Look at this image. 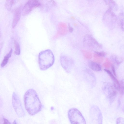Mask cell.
I'll return each mask as SVG.
<instances>
[{
	"instance_id": "1",
	"label": "cell",
	"mask_w": 124,
	"mask_h": 124,
	"mask_svg": "<svg viewBox=\"0 0 124 124\" xmlns=\"http://www.w3.org/2000/svg\"><path fill=\"white\" fill-rule=\"evenodd\" d=\"M25 107L29 114L33 116L41 110L42 105L36 92L33 89L27 90L24 96Z\"/></svg>"
},
{
	"instance_id": "2",
	"label": "cell",
	"mask_w": 124,
	"mask_h": 124,
	"mask_svg": "<svg viewBox=\"0 0 124 124\" xmlns=\"http://www.w3.org/2000/svg\"><path fill=\"white\" fill-rule=\"evenodd\" d=\"M55 57L52 51L47 49L41 52L38 56V62L40 69L41 70H46L54 64Z\"/></svg>"
},
{
	"instance_id": "3",
	"label": "cell",
	"mask_w": 124,
	"mask_h": 124,
	"mask_svg": "<svg viewBox=\"0 0 124 124\" xmlns=\"http://www.w3.org/2000/svg\"><path fill=\"white\" fill-rule=\"evenodd\" d=\"M69 120L71 124H86L85 120L81 112L77 109H70L68 113Z\"/></svg>"
},
{
	"instance_id": "4",
	"label": "cell",
	"mask_w": 124,
	"mask_h": 124,
	"mask_svg": "<svg viewBox=\"0 0 124 124\" xmlns=\"http://www.w3.org/2000/svg\"><path fill=\"white\" fill-rule=\"evenodd\" d=\"M12 104L14 109L18 117H22L25 115L19 97L14 92L12 95Z\"/></svg>"
},
{
	"instance_id": "5",
	"label": "cell",
	"mask_w": 124,
	"mask_h": 124,
	"mask_svg": "<svg viewBox=\"0 0 124 124\" xmlns=\"http://www.w3.org/2000/svg\"><path fill=\"white\" fill-rule=\"evenodd\" d=\"M41 4L38 0H29L25 5L22 10V14L23 16L29 14L34 8L39 7Z\"/></svg>"
},
{
	"instance_id": "6",
	"label": "cell",
	"mask_w": 124,
	"mask_h": 124,
	"mask_svg": "<svg viewBox=\"0 0 124 124\" xmlns=\"http://www.w3.org/2000/svg\"><path fill=\"white\" fill-rule=\"evenodd\" d=\"M84 42L86 46L92 49H99L102 48L101 45L90 35H87L85 36Z\"/></svg>"
},
{
	"instance_id": "7",
	"label": "cell",
	"mask_w": 124,
	"mask_h": 124,
	"mask_svg": "<svg viewBox=\"0 0 124 124\" xmlns=\"http://www.w3.org/2000/svg\"><path fill=\"white\" fill-rule=\"evenodd\" d=\"M61 65L64 69L67 72L70 71L72 60L68 56L64 54H62L60 56Z\"/></svg>"
},
{
	"instance_id": "8",
	"label": "cell",
	"mask_w": 124,
	"mask_h": 124,
	"mask_svg": "<svg viewBox=\"0 0 124 124\" xmlns=\"http://www.w3.org/2000/svg\"><path fill=\"white\" fill-rule=\"evenodd\" d=\"M21 8L19 7L16 10L14 16L12 26L13 28L16 26L19 22L21 18Z\"/></svg>"
},
{
	"instance_id": "9",
	"label": "cell",
	"mask_w": 124,
	"mask_h": 124,
	"mask_svg": "<svg viewBox=\"0 0 124 124\" xmlns=\"http://www.w3.org/2000/svg\"><path fill=\"white\" fill-rule=\"evenodd\" d=\"M58 32L60 35H64L66 34L68 32L67 25L63 23H60L58 25Z\"/></svg>"
},
{
	"instance_id": "10",
	"label": "cell",
	"mask_w": 124,
	"mask_h": 124,
	"mask_svg": "<svg viewBox=\"0 0 124 124\" xmlns=\"http://www.w3.org/2000/svg\"><path fill=\"white\" fill-rule=\"evenodd\" d=\"M89 67L92 70L96 72H99L101 70V67L98 63L92 61H90L88 62Z\"/></svg>"
},
{
	"instance_id": "11",
	"label": "cell",
	"mask_w": 124,
	"mask_h": 124,
	"mask_svg": "<svg viewBox=\"0 0 124 124\" xmlns=\"http://www.w3.org/2000/svg\"><path fill=\"white\" fill-rule=\"evenodd\" d=\"M108 96L110 102L114 100L117 95V92L113 87L110 86L108 88Z\"/></svg>"
},
{
	"instance_id": "12",
	"label": "cell",
	"mask_w": 124,
	"mask_h": 124,
	"mask_svg": "<svg viewBox=\"0 0 124 124\" xmlns=\"http://www.w3.org/2000/svg\"><path fill=\"white\" fill-rule=\"evenodd\" d=\"M13 51L12 49H11L9 53L5 57L1 65V67H4L7 63L9 58L11 56Z\"/></svg>"
},
{
	"instance_id": "13",
	"label": "cell",
	"mask_w": 124,
	"mask_h": 124,
	"mask_svg": "<svg viewBox=\"0 0 124 124\" xmlns=\"http://www.w3.org/2000/svg\"><path fill=\"white\" fill-rule=\"evenodd\" d=\"M104 59L103 57L100 56L95 53L94 55V60L96 62L100 63L102 62Z\"/></svg>"
},
{
	"instance_id": "14",
	"label": "cell",
	"mask_w": 124,
	"mask_h": 124,
	"mask_svg": "<svg viewBox=\"0 0 124 124\" xmlns=\"http://www.w3.org/2000/svg\"><path fill=\"white\" fill-rule=\"evenodd\" d=\"M15 0H6V7L8 10H10L14 3Z\"/></svg>"
},
{
	"instance_id": "15",
	"label": "cell",
	"mask_w": 124,
	"mask_h": 124,
	"mask_svg": "<svg viewBox=\"0 0 124 124\" xmlns=\"http://www.w3.org/2000/svg\"><path fill=\"white\" fill-rule=\"evenodd\" d=\"M14 43L15 48V54L17 55H19L21 53L20 45L17 41L15 40L14 41Z\"/></svg>"
},
{
	"instance_id": "16",
	"label": "cell",
	"mask_w": 124,
	"mask_h": 124,
	"mask_svg": "<svg viewBox=\"0 0 124 124\" xmlns=\"http://www.w3.org/2000/svg\"><path fill=\"white\" fill-rule=\"evenodd\" d=\"M82 52L83 54L85 57L88 59H91L92 57V53L90 51L82 50Z\"/></svg>"
},
{
	"instance_id": "17",
	"label": "cell",
	"mask_w": 124,
	"mask_h": 124,
	"mask_svg": "<svg viewBox=\"0 0 124 124\" xmlns=\"http://www.w3.org/2000/svg\"><path fill=\"white\" fill-rule=\"evenodd\" d=\"M104 70L109 75L112 79L113 81V83L117 81L110 71L106 69H104Z\"/></svg>"
},
{
	"instance_id": "18",
	"label": "cell",
	"mask_w": 124,
	"mask_h": 124,
	"mask_svg": "<svg viewBox=\"0 0 124 124\" xmlns=\"http://www.w3.org/2000/svg\"><path fill=\"white\" fill-rule=\"evenodd\" d=\"M124 80H122L120 82V89L119 90L120 91L121 93L123 95L124 93Z\"/></svg>"
},
{
	"instance_id": "19",
	"label": "cell",
	"mask_w": 124,
	"mask_h": 124,
	"mask_svg": "<svg viewBox=\"0 0 124 124\" xmlns=\"http://www.w3.org/2000/svg\"><path fill=\"white\" fill-rule=\"evenodd\" d=\"M111 65L110 62L108 61V59H106V62L103 64V66L106 68H110Z\"/></svg>"
},
{
	"instance_id": "20",
	"label": "cell",
	"mask_w": 124,
	"mask_h": 124,
	"mask_svg": "<svg viewBox=\"0 0 124 124\" xmlns=\"http://www.w3.org/2000/svg\"><path fill=\"white\" fill-rule=\"evenodd\" d=\"M95 53L103 57L106 55L105 53L103 52H96Z\"/></svg>"
},
{
	"instance_id": "21",
	"label": "cell",
	"mask_w": 124,
	"mask_h": 124,
	"mask_svg": "<svg viewBox=\"0 0 124 124\" xmlns=\"http://www.w3.org/2000/svg\"><path fill=\"white\" fill-rule=\"evenodd\" d=\"M111 69L113 74L115 76H116V74L114 66L113 65L111 66Z\"/></svg>"
},
{
	"instance_id": "22",
	"label": "cell",
	"mask_w": 124,
	"mask_h": 124,
	"mask_svg": "<svg viewBox=\"0 0 124 124\" xmlns=\"http://www.w3.org/2000/svg\"><path fill=\"white\" fill-rule=\"evenodd\" d=\"M3 120L4 121V124H11V123L9 121L7 120V119L5 118H3Z\"/></svg>"
},
{
	"instance_id": "23",
	"label": "cell",
	"mask_w": 124,
	"mask_h": 124,
	"mask_svg": "<svg viewBox=\"0 0 124 124\" xmlns=\"http://www.w3.org/2000/svg\"><path fill=\"white\" fill-rule=\"evenodd\" d=\"M69 31L70 32H72L74 30V29L73 28L71 27L70 25H69Z\"/></svg>"
},
{
	"instance_id": "24",
	"label": "cell",
	"mask_w": 124,
	"mask_h": 124,
	"mask_svg": "<svg viewBox=\"0 0 124 124\" xmlns=\"http://www.w3.org/2000/svg\"><path fill=\"white\" fill-rule=\"evenodd\" d=\"M3 45V43H0V54L1 52L2 48Z\"/></svg>"
},
{
	"instance_id": "25",
	"label": "cell",
	"mask_w": 124,
	"mask_h": 124,
	"mask_svg": "<svg viewBox=\"0 0 124 124\" xmlns=\"http://www.w3.org/2000/svg\"><path fill=\"white\" fill-rule=\"evenodd\" d=\"M13 124H16V120H14L13 122Z\"/></svg>"
},
{
	"instance_id": "26",
	"label": "cell",
	"mask_w": 124,
	"mask_h": 124,
	"mask_svg": "<svg viewBox=\"0 0 124 124\" xmlns=\"http://www.w3.org/2000/svg\"><path fill=\"white\" fill-rule=\"evenodd\" d=\"M71 18L72 19H73L74 20H75V18L73 16H72V17H71Z\"/></svg>"
},
{
	"instance_id": "27",
	"label": "cell",
	"mask_w": 124,
	"mask_h": 124,
	"mask_svg": "<svg viewBox=\"0 0 124 124\" xmlns=\"http://www.w3.org/2000/svg\"><path fill=\"white\" fill-rule=\"evenodd\" d=\"M1 34V30L0 28V35Z\"/></svg>"
}]
</instances>
